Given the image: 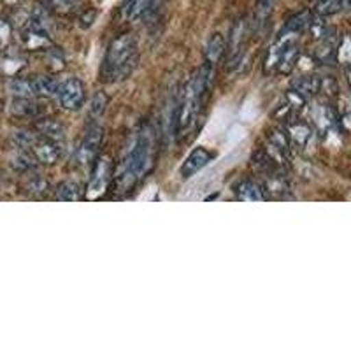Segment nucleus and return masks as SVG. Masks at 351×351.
Wrapping results in <instances>:
<instances>
[{"label": "nucleus", "instance_id": "3", "mask_svg": "<svg viewBox=\"0 0 351 351\" xmlns=\"http://www.w3.org/2000/svg\"><path fill=\"white\" fill-rule=\"evenodd\" d=\"M213 77V65L206 64L199 69L192 76V80L188 81L186 86L181 95V102L178 106V112H176V132L178 136H183L184 132L192 128L195 120L199 118L200 111H202V102L206 92L209 90Z\"/></svg>", "mask_w": 351, "mask_h": 351}, {"label": "nucleus", "instance_id": "1", "mask_svg": "<svg viewBox=\"0 0 351 351\" xmlns=\"http://www.w3.org/2000/svg\"><path fill=\"white\" fill-rule=\"evenodd\" d=\"M156 158V136L155 130L149 123H144L137 132L134 146L128 152L123 164V174L116 176L118 183L123 188L136 184L137 181L144 180L146 174L153 169Z\"/></svg>", "mask_w": 351, "mask_h": 351}, {"label": "nucleus", "instance_id": "24", "mask_svg": "<svg viewBox=\"0 0 351 351\" xmlns=\"http://www.w3.org/2000/svg\"><path fill=\"white\" fill-rule=\"evenodd\" d=\"M106 106H108V97H106L102 92H99L95 97H93L92 108H90V116H92L93 120L104 114Z\"/></svg>", "mask_w": 351, "mask_h": 351}, {"label": "nucleus", "instance_id": "6", "mask_svg": "<svg viewBox=\"0 0 351 351\" xmlns=\"http://www.w3.org/2000/svg\"><path fill=\"white\" fill-rule=\"evenodd\" d=\"M247 30H252V27H250V21H246L244 18H241V20H237L236 23L232 25L230 43L227 44L228 69L236 67V65L241 62V58H243L244 44H246V39H247Z\"/></svg>", "mask_w": 351, "mask_h": 351}, {"label": "nucleus", "instance_id": "17", "mask_svg": "<svg viewBox=\"0 0 351 351\" xmlns=\"http://www.w3.org/2000/svg\"><path fill=\"white\" fill-rule=\"evenodd\" d=\"M32 92L36 97H56L58 92V83L49 76H37L30 80Z\"/></svg>", "mask_w": 351, "mask_h": 351}, {"label": "nucleus", "instance_id": "18", "mask_svg": "<svg viewBox=\"0 0 351 351\" xmlns=\"http://www.w3.org/2000/svg\"><path fill=\"white\" fill-rule=\"evenodd\" d=\"M36 130L39 132V136L48 137L51 141H62L65 136V128L60 121L56 120H40L39 123L36 125Z\"/></svg>", "mask_w": 351, "mask_h": 351}, {"label": "nucleus", "instance_id": "12", "mask_svg": "<svg viewBox=\"0 0 351 351\" xmlns=\"http://www.w3.org/2000/svg\"><path fill=\"white\" fill-rule=\"evenodd\" d=\"M46 8L49 12H56L62 16H80L84 9H88V0H46Z\"/></svg>", "mask_w": 351, "mask_h": 351}, {"label": "nucleus", "instance_id": "22", "mask_svg": "<svg viewBox=\"0 0 351 351\" xmlns=\"http://www.w3.org/2000/svg\"><path fill=\"white\" fill-rule=\"evenodd\" d=\"M12 112L20 116H32L37 112V108L30 102V99H18L12 104Z\"/></svg>", "mask_w": 351, "mask_h": 351}, {"label": "nucleus", "instance_id": "29", "mask_svg": "<svg viewBox=\"0 0 351 351\" xmlns=\"http://www.w3.org/2000/svg\"><path fill=\"white\" fill-rule=\"evenodd\" d=\"M2 2H5V4H14V2H18V0H2Z\"/></svg>", "mask_w": 351, "mask_h": 351}, {"label": "nucleus", "instance_id": "7", "mask_svg": "<svg viewBox=\"0 0 351 351\" xmlns=\"http://www.w3.org/2000/svg\"><path fill=\"white\" fill-rule=\"evenodd\" d=\"M102 141H104V128L93 123L86 130V136H84L83 143H81L80 149H77V164H93V160L97 158V153H99L100 146H102Z\"/></svg>", "mask_w": 351, "mask_h": 351}, {"label": "nucleus", "instance_id": "23", "mask_svg": "<svg viewBox=\"0 0 351 351\" xmlns=\"http://www.w3.org/2000/svg\"><path fill=\"white\" fill-rule=\"evenodd\" d=\"M37 134H32V132L28 130H20L14 134V143L18 144V148L20 149H30L32 148V144L36 143Z\"/></svg>", "mask_w": 351, "mask_h": 351}, {"label": "nucleus", "instance_id": "11", "mask_svg": "<svg viewBox=\"0 0 351 351\" xmlns=\"http://www.w3.org/2000/svg\"><path fill=\"white\" fill-rule=\"evenodd\" d=\"M276 8V0H256L255 9H253V16L250 21V27H252V32L255 36L262 34L265 30V27L269 25L272 18V12Z\"/></svg>", "mask_w": 351, "mask_h": 351}, {"label": "nucleus", "instance_id": "21", "mask_svg": "<svg viewBox=\"0 0 351 351\" xmlns=\"http://www.w3.org/2000/svg\"><path fill=\"white\" fill-rule=\"evenodd\" d=\"M9 92L16 99H32V84H30V80H21V77H16L9 83Z\"/></svg>", "mask_w": 351, "mask_h": 351}, {"label": "nucleus", "instance_id": "16", "mask_svg": "<svg viewBox=\"0 0 351 351\" xmlns=\"http://www.w3.org/2000/svg\"><path fill=\"white\" fill-rule=\"evenodd\" d=\"M313 120H315L319 132H324V134H328L330 130H334L335 123H337L334 109L327 104H319L313 109Z\"/></svg>", "mask_w": 351, "mask_h": 351}, {"label": "nucleus", "instance_id": "9", "mask_svg": "<svg viewBox=\"0 0 351 351\" xmlns=\"http://www.w3.org/2000/svg\"><path fill=\"white\" fill-rule=\"evenodd\" d=\"M32 155L36 156L37 162L44 165H53L56 164L58 160H60L62 152L58 148V143L56 141L48 139V137H43L37 134L36 143L32 144V148H30Z\"/></svg>", "mask_w": 351, "mask_h": 351}, {"label": "nucleus", "instance_id": "15", "mask_svg": "<svg viewBox=\"0 0 351 351\" xmlns=\"http://www.w3.org/2000/svg\"><path fill=\"white\" fill-rule=\"evenodd\" d=\"M225 51H227V40H225V37L221 36V34L215 32L209 37L208 44H206V51H204L206 62L215 67V65L221 60V56L225 55Z\"/></svg>", "mask_w": 351, "mask_h": 351}, {"label": "nucleus", "instance_id": "10", "mask_svg": "<svg viewBox=\"0 0 351 351\" xmlns=\"http://www.w3.org/2000/svg\"><path fill=\"white\" fill-rule=\"evenodd\" d=\"M213 158H215V155H213L208 148L199 146V148L192 149V153H190V155L186 156V160L183 162L181 176H183V178H192V176L197 174L200 169H204L208 164H211Z\"/></svg>", "mask_w": 351, "mask_h": 351}, {"label": "nucleus", "instance_id": "2", "mask_svg": "<svg viewBox=\"0 0 351 351\" xmlns=\"http://www.w3.org/2000/svg\"><path fill=\"white\" fill-rule=\"evenodd\" d=\"M139 60V46L137 39L132 34H121L109 44L104 55L100 76L106 83H118L136 71Z\"/></svg>", "mask_w": 351, "mask_h": 351}, {"label": "nucleus", "instance_id": "26", "mask_svg": "<svg viewBox=\"0 0 351 351\" xmlns=\"http://www.w3.org/2000/svg\"><path fill=\"white\" fill-rule=\"evenodd\" d=\"M28 186H30V190H32L34 193H43L44 190H46V181H44L40 176H36V178L30 180V184H28Z\"/></svg>", "mask_w": 351, "mask_h": 351}, {"label": "nucleus", "instance_id": "27", "mask_svg": "<svg viewBox=\"0 0 351 351\" xmlns=\"http://www.w3.org/2000/svg\"><path fill=\"white\" fill-rule=\"evenodd\" d=\"M344 72H346V80H348V83H350V86H351V62L346 65V71H344Z\"/></svg>", "mask_w": 351, "mask_h": 351}, {"label": "nucleus", "instance_id": "14", "mask_svg": "<svg viewBox=\"0 0 351 351\" xmlns=\"http://www.w3.org/2000/svg\"><path fill=\"white\" fill-rule=\"evenodd\" d=\"M291 90L304 97V99H311L322 92V77L309 74V76H300L291 81Z\"/></svg>", "mask_w": 351, "mask_h": 351}, {"label": "nucleus", "instance_id": "8", "mask_svg": "<svg viewBox=\"0 0 351 351\" xmlns=\"http://www.w3.org/2000/svg\"><path fill=\"white\" fill-rule=\"evenodd\" d=\"M287 137L290 141L291 148L306 149L311 144L315 132L309 123L299 120V118H293V120L287 121Z\"/></svg>", "mask_w": 351, "mask_h": 351}, {"label": "nucleus", "instance_id": "28", "mask_svg": "<svg viewBox=\"0 0 351 351\" xmlns=\"http://www.w3.org/2000/svg\"><path fill=\"white\" fill-rule=\"evenodd\" d=\"M319 2H322V0H311V5H313V8H315V5H318Z\"/></svg>", "mask_w": 351, "mask_h": 351}, {"label": "nucleus", "instance_id": "19", "mask_svg": "<svg viewBox=\"0 0 351 351\" xmlns=\"http://www.w3.org/2000/svg\"><path fill=\"white\" fill-rule=\"evenodd\" d=\"M81 197V186L74 181H64L56 186V199L65 202H76Z\"/></svg>", "mask_w": 351, "mask_h": 351}, {"label": "nucleus", "instance_id": "25", "mask_svg": "<svg viewBox=\"0 0 351 351\" xmlns=\"http://www.w3.org/2000/svg\"><path fill=\"white\" fill-rule=\"evenodd\" d=\"M11 32H12L11 25L0 18V46H5V44L9 43V39H11Z\"/></svg>", "mask_w": 351, "mask_h": 351}, {"label": "nucleus", "instance_id": "5", "mask_svg": "<svg viewBox=\"0 0 351 351\" xmlns=\"http://www.w3.org/2000/svg\"><path fill=\"white\" fill-rule=\"evenodd\" d=\"M56 99L60 102V106L67 111H77L84 106L86 100V90H84L83 81L76 80V77H69L64 83L58 84V92H56Z\"/></svg>", "mask_w": 351, "mask_h": 351}, {"label": "nucleus", "instance_id": "20", "mask_svg": "<svg viewBox=\"0 0 351 351\" xmlns=\"http://www.w3.org/2000/svg\"><path fill=\"white\" fill-rule=\"evenodd\" d=\"M153 5V0H127L125 4V11L130 20H137V18L144 16Z\"/></svg>", "mask_w": 351, "mask_h": 351}, {"label": "nucleus", "instance_id": "13", "mask_svg": "<svg viewBox=\"0 0 351 351\" xmlns=\"http://www.w3.org/2000/svg\"><path fill=\"white\" fill-rule=\"evenodd\" d=\"M236 193L241 202H262V200H267V193H265L262 184L255 183L252 180L241 181L236 188Z\"/></svg>", "mask_w": 351, "mask_h": 351}, {"label": "nucleus", "instance_id": "4", "mask_svg": "<svg viewBox=\"0 0 351 351\" xmlns=\"http://www.w3.org/2000/svg\"><path fill=\"white\" fill-rule=\"evenodd\" d=\"M112 176H114V164L111 156H100L95 162L92 178L86 186V199H99L108 192L111 184Z\"/></svg>", "mask_w": 351, "mask_h": 351}]
</instances>
